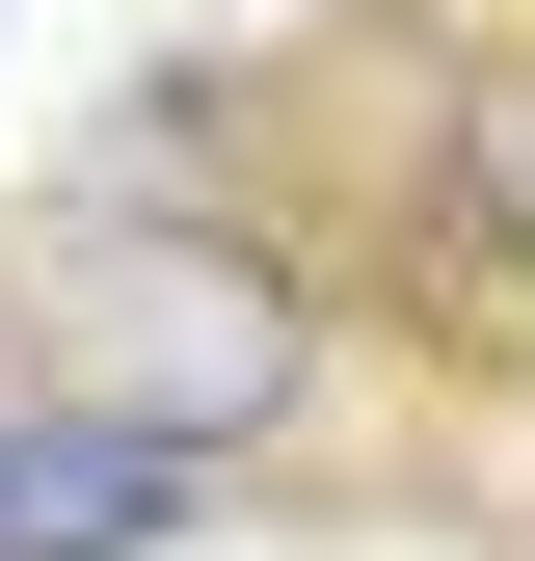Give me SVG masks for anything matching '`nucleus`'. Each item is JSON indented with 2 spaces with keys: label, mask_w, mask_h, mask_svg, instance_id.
I'll use <instances>...</instances> for the list:
<instances>
[{
  "label": "nucleus",
  "mask_w": 535,
  "mask_h": 561,
  "mask_svg": "<svg viewBox=\"0 0 535 561\" xmlns=\"http://www.w3.org/2000/svg\"><path fill=\"white\" fill-rule=\"evenodd\" d=\"M0 321H27L54 401H134V428H187V455H241L268 401H295V295H268L215 215H161V187H107V215L54 241Z\"/></svg>",
  "instance_id": "1"
},
{
  "label": "nucleus",
  "mask_w": 535,
  "mask_h": 561,
  "mask_svg": "<svg viewBox=\"0 0 535 561\" xmlns=\"http://www.w3.org/2000/svg\"><path fill=\"white\" fill-rule=\"evenodd\" d=\"M215 508V455L134 428V401H0V561H161Z\"/></svg>",
  "instance_id": "2"
}]
</instances>
